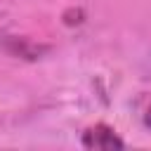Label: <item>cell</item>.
<instances>
[{"instance_id": "obj_1", "label": "cell", "mask_w": 151, "mask_h": 151, "mask_svg": "<svg viewBox=\"0 0 151 151\" xmlns=\"http://www.w3.org/2000/svg\"><path fill=\"white\" fill-rule=\"evenodd\" d=\"M80 144L85 149H97V151H109V149H123L125 142L118 137V132L104 123H97V125H90L85 132H83V139Z\"/></svg>"}, {"instance_id": "obj_2", "label": "cell", "mask_w": 151, "mask_h": 151, "mask_svg": "<svg viewBox=\"0 0 151 151\" xmlns=\"http://www.w3.org/2000/svg\"><path fill=\"white\" fill-rule=\"evenodd\" d=\"M144 125L151 130V104H149V109H146V113H144Z\"/></svg>"}]
</instances>
